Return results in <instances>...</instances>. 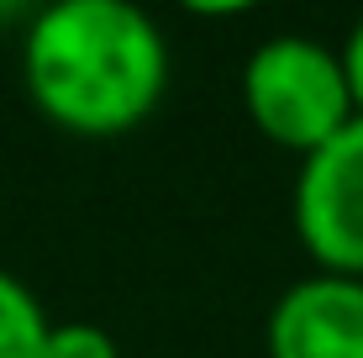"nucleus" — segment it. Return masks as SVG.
Here are the masks:
<instances>
[{"mask_svg": "<svg viewBox=\"0 0 363 358\" xmlns=\"http://www.w3.org/2000/svg\"><path fill=\"white\" fill-rule=\"evenodd\" d=\"M21 84L69 138H127L169 90V37L132 0H53L21 32Z\"/></svg>", "mask_w": 363, "mask_h": 358, "instance_id": "obj_1", "label": "nucleus"}, {"mask_svg": "<svg viewBox=\"0 0 363 358\" xmlns=\"http://www.w3.org/2000/svg\"><path fill=\"white\" fill-rule=\"evenodd\" d=\"M242 111L274 147L311 158L358 121L342 47L311 32L264 37L242 64Z\"/></svg>", "mask_w": 363, "mask_h": 358, "instance_id": "obj_2", "label": "nucleus"}, {"mask_svg": "<svg viewBox=\"0 0 363 358\" xmlns=\"http://www.w3.org/2000/svg\"><path fill=\"white\" fill-rule=\"evenodd\" d=\"M290 221L316 274L363 279V116L300 158Z\"/></svg>", "mask_w": 363, "mask_h": 358, "instance_id": "obj_3", "label": "nucleus"}, {"mask_svg": "<svg viewBox=\"0 0 363 358\" xmlns=\"http://www.w3.org/2000/svg\"><path fill=\"white\" fill-rule=\"evenodd\" d=\"M269 358H363V279L306 274L279 290L264 327Z\"/></svg>", "mask_w": 363, "mask_h": 358, "instance_id": "obj_4", "label": "nucleus"}, {"mask_svg": "<svg viewBox=\"0 0 363 358\" xmlns=\"http://www.w3.org/2000/svg\"><path fill=\"white\" fill-rule=\"evenodd\" d=\"M48 332H53V316L43 311L37 290L0 269V358H43Z\"/></svg>", "mask_w": 363, "mask_h": 358, "instance_id": "obj_5", "label": "nucleus"}, {"mask_svg": "<svg viewBox=\"0 0 363 358\" xmlns=\"http://www.w3.org/2000/svg\"><path fill=\"white\" fill-rule=\"evenodd\" d=\"M43 358H121V348L95 322H53V332L43 342Z\"/></svg>", "mask_w": 363, "mask_h": 358, "instance_id": "obj_6", "label": "nucleus"}, {"mask_svg": "<svg viewBox=\"0 0 363 358\" xmlns=\"http://www.w3.org/2000/svg\"><path fill=\"white\" fill-rule=\"evenodd\" d=\"M337 47H342V69H347V84H353V106L363 116V16L353 21V32H347Z\"/></svg>", "mask_w": 363, "mask_h": 358, "instance_id": "obj_7", "label": "nucleus"}]
</instances>
